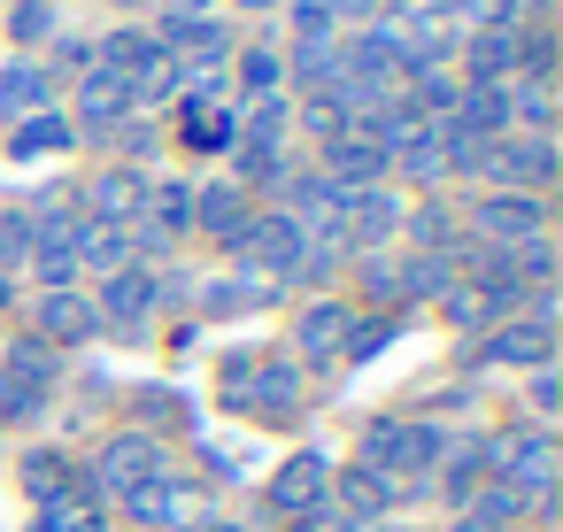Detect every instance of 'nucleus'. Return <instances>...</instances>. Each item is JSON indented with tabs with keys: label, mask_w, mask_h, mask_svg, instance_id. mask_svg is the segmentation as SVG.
Here are the masks:
<instances>
[{
	"label": "nucleus",
	"mask_w": 563,
	"mask_h": 532,
	"mask_svg": "<svg viewBox=\"0 0 563 532\" xmlns=\"http://www.w3.org/2000/svg\"><path fill=\"white\" fill-rule=\"evenodd\" d=\"M317 494H324V463H317V455L286 463V470H278V486H271V501H278V509H301V501H317Z\"/></svg>",
	"instance_id": "1"
},
{
	"label": "nucleus",
	"mask_w": 563,
	"mask_h": 532,
	"mask_svg": "<svg viewBox=\"0 0 563 532\" xmlns=\"http://www.w3.org/2000/svg\"><path fill=\"white\" fill-rule=\"evenodd\" d=\"M132 509H140L147 524H178V517H194V494H186V486H140Z\"/></svg>",
	"instance_id": "2"
},
{
	"label": "nucleus",
	"mask_w": 563,
	"mask_h": 532,
	"mask_svg": "<svg viewBox=\"0 0 563 532\" xmlns=\"http://www.w3.org/2000/svg\"><path fill=\"white\" fill-rule=\"evenodd\" d=\"M109 478H117V486H124V478H155V447H147V440H117Z\"/></svg>",
	"instance_id": "3"
},
{
	"label": "nucleus",
	"mask_w": 563,
	"mask_h": 532,
	"mask_svg": "<svg viewBox=\"0 0 563 532\" xmlns=\"http://www.w3.org/2000/svg\"><path fill=\"white\" fill-rule=\"evenodd\" d=\"M47 324H55V332H70V340H78V332H93L86 301H47Z\"/></svg>",
	"instance_id": "4"
},
{
	"label": "nucleus",
	"mask_w": 563,
	"mask_h": 532,
	"mask_svg": "<svg viewBox=\"0 0 563 532\" xmlns=\"http://www.w3.org/2000/svg\"><path fill=\"white\" fill-rule=\"evenodd\" d=\"M340 324H347V317H340V309H317V317H309V332H301V340H309V347H340Z\"/></svg>",
	"instance_id": "5"
},
{
	"label": "nucleus",
	"mask_w": 563,
	"mask_h": 532,
	"mask_svg": "<svg viewBox=\"0 0 563 532\" xmlns=\"http://www.w3.org/2000/svg\"><path fill=\"white\" fill-rule=\"evenodd\" d=\"M209 532H232V524H209Z\"/></svg>",
	"instance_id": "6"
}]
</instances>
